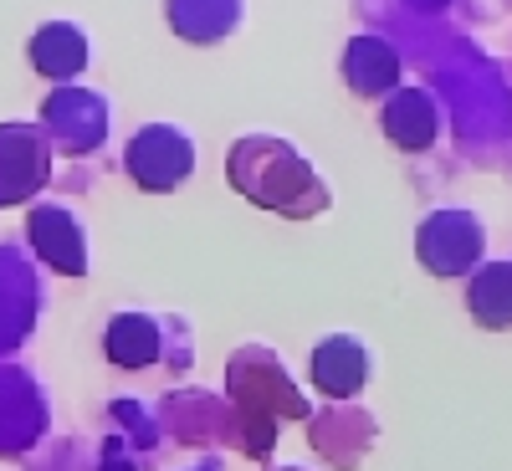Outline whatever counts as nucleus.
Returning a JSON list of instances; mask_svg holds the SVG:
<instances>
[{"label":"nucleus","mask_w":512,"mask_h":471,"mask_svg":"<svg viewBox=\"0 0 512 471\" xmlns=\"http://www.w3.org/2000/svg\"><path fill=\"white\" fill-rule=\"evenodd\" d=\"M82 62H88V47L72 26H47L36 36V67L47 77H72Z\"/></svg>","instance_id":"20e7f679"},{"label":"nucleus","mask_w":512,"mask_h":471,"mask_svg":"<svg viewBox=\"0 0 512 471\" xmlns=\"http://www.w3.org/2000/svg\"><path fill=\"white\" fill-rule=\"evenodd\" d=\"M384 134H390L400 149H425L436 139V103L425 93H395L390 108H384Z\"/></svg>","instance_id":"7ed1b4c3"},{"label":"nucleus","mask_w":512,"mask_h":471,"mask_svg":"<svg viewBox=\"0 0 512 471\" xmlns=\"http://www.w3.org/2000/svg\"><path fill=\"white\" fill-rule=\"evenodd\" d=\"M395 77H400V57H395L390 41H379V36H354L349 47H344V82H349L354 93L379 98V93L395 88Z\"/></svg>","instance_id":"f03ea898"},{"label":"nucleus","mask_w":512,"mask_h":471,"mask_svg":"<svg viewBox=\"0 0 512 471\" xmlns=\"http://www.w3.org/2000/svg\"><path fill=\"white\" fill-rule=\"evenodd\" d=\"M190 164H195V154L175 128H144L139 144L128 149V169H134L139 185H149V190H169L180 175H190Z\"/></svg>","instance_id":"f257e3e1"}]
</instances>
